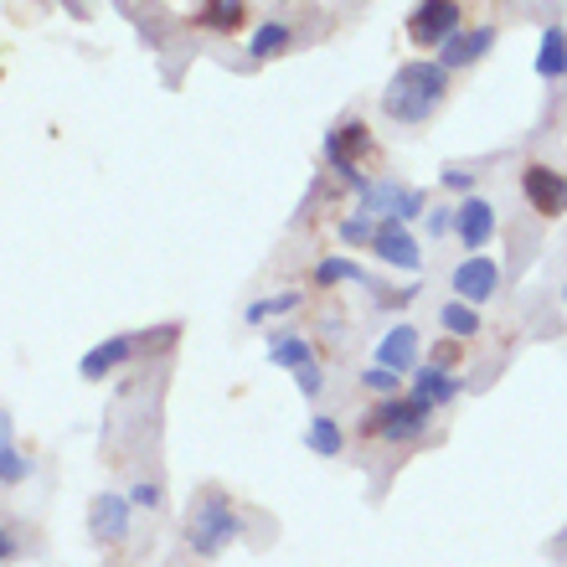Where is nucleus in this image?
<instances>
[{
	"label": "nucleus",
	"mask_w": 567,
	"mask_h": 567,
	"mask_svg": "<svg viewBox=\"0 0 567 567\" xmlns=\"http://www.w3.org/2000/svg\"><path fill=\"white\" fill-rule=\"evenodd\" d=\"M305 444L320 454V460H341V449H346V433L336 419H326V413H315L310 429H305Z\"/></svg>",
	"instance_id": "a211bd4d"
},
{
	"label": "nucleus",
	"mask_w": 567,
	"mask_h": 567,
	"mask_svg": "<svg viewBox=\"0 0 567 567\" xmlns=\"http://www.w3.org/2000/svg\"><path fill=\"white\" fill-rule=\"evenodd\" d=\"M537 78H542V83H563V78H567V27H547V31H542Z\"/></svg>",
	"instance_id": "f3484780"
},
{
	"label": "nucleus",
	"mask_w": 567,
	"mask_h": 567,
	"mask_svg": "<svg viewBox=\"0 0 567 567\" xmlns=\"http://www.w3.org/2000/svg\"><path fill=\"white\" fill-rule=\"evenodd\" d=\"M433 423V408L423 403V398H413V392H398V398H382V403L367 413V433H377V439H388V444H408V439H419L423 429Z\"/></svg>",
	"instance_id": "39448f33"
},
{
	"label": "nucleus",
	"mask_w": 567,
	"mask_h": 567,
	"mask_svg": "<svg viewBox=\"0 0 567 567\" xmlns=\"http://www.w3.org/2000/svg\"><path fill=\"white\" fill-rule=\"evenodd\" d=\"M423 227H429V238H449L454 233V207H429L423 212Z\"/></svg>",
	"instance_id": "bb28decb"
},
{
	"label": "nucleus",
	"mask_w": 567,
	"mask_h": 567,
	"mask_svg": "<svg viewBox=\"0 0 567 567\" xmlns=\"http://www.w3.org/2000/svg\"><path fill=\"white\" fill-rule=\"evenodd\" d=\"M413 398H423L429 408H449L460 398V377L449 372V367H413Z\"/></svg>",
	"instance_id": "4468645a"
},
{
	"label": "nucleus",
	"mask_w": 567,
	"mask_h": 567,
	"mask_svg": "<svg viewBox=\"0 0 567 567\" xmlns=\"http://www.w3.org/2000/svg\"><path fill=\"white\" fill-rule=\"evenodd\" d=\"M289 42H295V31L284 27V21H269V27L254 31V47H248V58H254V62H269V58H279V52H289Z\"/></svg>",
	"instance_id": "412c9836"
},
{
	"label": "nucleus",
	"mask_w": 567,
	"mask_h": 567,
	"mask_svg": "<svg viewBox=\"0 0 567 567\" xmlns=\"http://www.w3.org/2000/svg\"><path fill=\"white\" fill-rule=\"evenodd\" d=\"M269 361H274V367L299 372L305 361H315V341H310V336H279V341H269Z\"/></svg>",
	"instance_id": "aec40b11"
},
{
	"label": "nucleus",
	"mask_w": 567,
	"mask_h": 567,
	"mask_svg": "<svg viewBox=\"0 0 567 567\" xmlns=\"http://www.w3.org/2000/svg\"><path fill=\"white\" fill-rule=\"evenodd\" d=\"M361 382H367V392H377V398H398V392H403V372H392V367H372V372H361Z\"/></svg>",
	"instance_id": "393cba45"
},
{
	"label": "nucleus",
	"mask_w": 567,
	"mask_h": 567,
	"mask_svg": "<svg viewBox=\"0 0 567 567\" xmlns=\"http://www.w3.org/2000/svg\"><path fill=\"white\" fill-rule=\"evenodd\" d=\"M439 326L454 336V341H470L480 336V305H464V299H449L444 310H439Z\"/></svg>",
	"instance_id": "6ab92c4d"
},
{
	"label": "nucleus",
	"mask_w": 567,
	"mask_h": 567,
	"mask_svg": "<svg viewBox=\"0 0 567 567\" xmlns=\"http://www.w3.org/2000/svg\"><path fill=\"white\" fill-rule=\"evenodd\" d=\"M377 367H392V372H413L419 367V330L413 326H392L382 341H377Z\"/></svg>",
	"instance_id": "ddd939ff"
},
{
	"label": "nucleus",
	"mask_w": 567,
	"mask_h": 567,
	"mask_svg": "<svg viewBox=\"0 0 567 567\" xmlns=\"http://www.w3.org/2000/svg\"><path fill=\"white\" fill-rule=\"evenodd\" d=\"M299 305H305V295H299V289H284V295H274V299H254V305H248V320H269V315H289V310H299Z\"/></svg>",
	"instance_id": "5701e85b"
},
{
	"label": "nucleus",
	"mask_w": 567,
	"mask_h": 567,
	"mask_svg": "<svg viewBox=\"0 0 567 567\" xmlns=\"http://www.w3.org/2000/svg\"><path fill=\"white\" fill-rule=\"evenodd\" d=\"M243 21H248V0H202V11H196V27L217 31V37L243 31Z\"/></svg>",
	"instance_id": "dca6fc26"
},
{
	"label": "nucleus",
	"mask_w": 567,
	"mask_h": 567,
	"mask_svg": "<svg viewBox=\"0 0 567 567\" xmlns=\"http://www.w3.org/2000/svg\"><path fill=\"white\" fill-rule=\"evenodd\" d=\"M444 186L449 192H475V176L470 171H444Z\"/></svg>",
	"instance_id": "c756f323"
},
{
	"label": "nucleus",
	"mask_w": 567,
	"mask_h": 567,
	"mask_svg": "<svg viewBox=\"0 0 567 567\" xmlns=\"http://www.w3.org/2000/svg\"><path fill=\"white\" fill-rule=\"evenodd\" d=\"M449 284H454V295H460L464 305H485V299H495V289H501V264H495L491 254H470Z\"/></svg>",
	"instance_id": "6e6552de"
},
{
	"label": "nucleus",
	"mask_w": 567,
	"mask_h": 567,
	"mask_svg": "<svg viewBox=\"0 0 567 567\" xmlns=\"http://www.w3.org/2000/svg\"><path fill=\"white\" fill-rule=\"evenodd\" d=\"M449 68L439 58H419V62H403L392 73L388 93H382V114L398 124H429L439 114V104L449 99Z\"/></svg>",
	"instance_id": "f257e3e1"
},
{
	"label": "nucleus",
	"mask_w": 567,
	"mask_h": 567,
	"mask_svg": "<svg viewBox=\"0 0 567 567\" xmlns=\"http://www.w3.org/2000/svg\"><path fill=\"white\" fill-rule=\"evenodd\" d=\"M495 37L501 31L495 27H475V31H454L444 47H439V62H444L449 73H460V68H470V62H480L485 52L495 47Z\"/></svg>",
	"instance_id": "9b49d317"
},
{
	"label": "nucleus",
	"mask_w": 567,
	"mask_h": 567,
	"mask_svg": "<svg viewBox=\"0 0 567 567\" xmlns=\"http://www.w3.org/2000/svg\"><path fill=\"white\" fill-rule=\"evenodd\" d=\"M130 357H135V336H114V341L93 346L89 357H83V367H78V372L89 377V382H99V377H109L114 367H124Z\"/></svg>",
	"instance_id": "2eb2a0df"
},
{
	"label": "nucleus",
	"mask_w": 567,
	"mask_h": 567,
	"mask_svg": "<svg viewBox=\"0 0 567 567\" xmlns=\"http://www.w3.org/2000/svg\"><path fill=\"white\" fill-rule=\"evenodd\" d=\"M563 299H567V289H563Z\"/></svg>",
	"instance_id": "2f4dec72"
},
{
	"label": "nucleus",
	"mask_w": 567,
	"mask_h": 567,
	"mask_svg": "<svg viewBox=\"0 0 567 567\" xmlns=\"http://www.w3.org/2000/svg\"><path fill=\"white\" fill-rule=\"evenodd\" d=\"M295 382H299V392L305 398H320V388H326V372H320V361H305L295 372Z\"/></svg>",
	"instance_id": "cd10ccee"
},
{
	"label": "nucleus",
	"mask_w": 567,
	"mask_h": 567,
	"mask_svg": "<svg viewBox=\"0 0 567 567\" xmlns=\"http://www.w3.org/2000/svg\"><path fill=\"white\" fill-rule=\"evenodd\" d=\"M6 557H16V542H11V532H0V563Z\"/></svg>",
	"instance_id": "7c9ffc66"
},
{
	"label": "nucleus",
	"mask_w": 567,
	"mask_h": 567,
	"mask_svg": "<svg viewBox=\"0 0 567 567\" xmlns=\"http://www.w3.org/2000/svg\"><path fill=\"white\" fill-rule=\"evenodd\" d=\"M372 238H377V217H367V212H357V217H346V223H341V243H346V248H361V243L372 248Z\"/></svg>",
	"instance_id": "b1692460"
},
{
	"label": "nucleus",
	"mask_w": 567,
	"mask_h": 567,
	"mask_svg": "<svg viewBox=\"0 0 567 567\" xmlns=\"http://www.w3.org/2000/svg\"><path fill=\"white\" fill-rule=\"evenodd\" d=\"M372 254L382 258V264H388V269H403V274H419V269H423L419 238H413V233H408V223H377Z\"/></svg>",
	"instance_id": "1a4fd4ad"
},
{
	"label": "nucleus",
	"mask_w": 567,
	"mask_h": 567,
	"mask_svg": "<svg viewBox=\"0 0 567 567\" xmlns=\"http://www.w3.org/2000/svg\"><path fill=\"white\" fill-rule=\"evenodd\" d=\"M238 537H243V516L233 511V501L217 485H207V491L196 495V506L186 511V542H192V553L223 557Z\"/></svg>",
	"instance_id": "f03ea898"
},
{
	"label": "nucleus",
	"mask_w": 567,
	"mask_h": 567,
	"mask_svg": "<svg viewBox=\"0 0 567 567\" xmlns=\"http://www.w3.org/2000/svg\"><path fill=\"white\" fill-rule=\"evenodd\" d=\"M130 501H135V506H145V511H155V506H161V485H155V480H145V485H135V491H130Z\"/></svg>",
	"instance_id": "c85d7f7f"
},
{
	"label": "nucleus",
	"mask_w": 567,
	"mask_h": 567,
	"mask_svg": "<svg viewBox=\"0 0 567 567\" xmlns=\"http://www.w3.org/2000/svg\"><path fill=\"white\" fill-rule=\"evenodd\" d=\"M522 196H526V207L537 212V217H563L567 212V176L557 171V165L532 161L522 171Z\"/></svg>",
	"instance_id": "0eeeda50"
},
{
	"label": "nucleus",
	"mask_w": 567,
	"mask_h": 567,
	"mask_svg": "<svg viewBox=\"0 0 567 567\" xmlns=\"http://www.w3.org/2000/svg\"><path fill=\"white\" fill-rule=\"evenodd\" d=\"M408 42L423 47V52H439V47L464 31V6L460 0H419L413 11H408Z\"/></svg>",
	"instance_id": "423d86ee"
},
{
	"label": "nucleus",
	"mask_w": 567,
	"mask_h": 567,
	"mask_svg": "<svg viewBox=\"0 0 567 567\" xmlns=\"http://www.w3.org/2000/svg\"><path fill=\"white\" fill-rule=\"evenodd\" d=\"M315 284H320V289H336V284H367V274H361V264H351V258H326V264L315 269Z\"/></svg>",
	"instance_id": "4be33fe9"
},
{
	"label": "nucleus",
	"mask_w": 567,
	"mask_h": 567,
	"mask_svg": "<svg viewBox=\"0 0 567 567\" xmlns=\"http://www.w3.org/2000/svg\"><path fill=\"white\" fill-rule=\"evenodd\" d=\"M377 161H382V150H377L372 130H367L361 120H341L326 135V165L346 181V186H357V192H361V186L372 181Z\"/></svg>",
	"instance_id": "7ed1b4c3"
},
{
	"label": "nucleus",
	"mask_w": 567,
	"mask_h": 567,
	"mask_svg": "<svg viewBox=\"0 0 567 567\" xmlns=\"http://www.w3.org/2000/svg\"><path fill=\"white\" fill-rule=\"evenodd\" d=\"M27 470H31V464L11 449V439H0V485H21V480H27Z\"/></svg>",
	"instance_id": "a878e982"
},
{
	"label": "nucleus",
	"mask_w": 567,
	"mask_h": 567,
	"mask_svg": "<svg viewBox=\"0 0 567 567\" xmlns=\"http://www.w3.org/2000/svg\"><path fill=\"white\" fill-rule=\"evenodd\" d=\"M495 207L485 202V196H470V202H460L454 207V233H460L464 254H485V243L495 238Z\"/></svg>",
	"instance_id": "9d476101"
},
{
	"label": "nucleus",
	"mask_w": 567,
	"mask_h": 567,
	"mask_svg": "<svg viewBox=\"0 0 567 567\" xmlns=\"http://www.w3.org/2000/svg\"><path fill=\"white\" fill-rule=\"evenodd\" d=\"M130 506H135V501H124V495H99L93 511H89L93 542H124L130 537Z\"/></svg>",
	"instance_id": "f8f14e48"
},
{
	"label": "nucleus",
	"mask_w": 567,
	"mask_h": 567,
	"mask_svg": "<svg viewBox=\"0 0 567 567\" xmlns=\"http://www.w3.org/2000/svg\"><path fill=\"white\" fill-rule=\"evenodd\" d=\"M367 217H377V223H413V217H423L429 212V192H419V186H398L392 176H372L367 186H361V207Z\"/></svg>",
	"instance_id": "20e7f679"
}]
</instances>
